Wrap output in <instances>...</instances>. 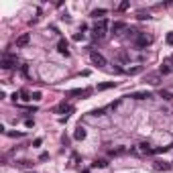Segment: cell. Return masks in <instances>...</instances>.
<instances>
[{"label":"cell","instance_id":"1","mask_svg":"<svg viewBox=\"0 0 173 173\" xmlns=\"http://www.w3.org/2000/svg\"><path fill=\"white\" fill-rule=\"evenodd\" d=\"M90 59H92V63L98 65V67H106L108 65L106 57H104L102 53H98V51H94V49H90Z\"/></svg>","mask_w":173,"mask_h":173},{"label":"cell","instance_id":"8","mask_svg":"<svg viewBox=\"0 0 173 173\" xmlns=\"http://www.w3.org/2000/svg\"><path fill=\"white\" fill-rule=\"evenodd\" d=\"M153 167H155L157 171H169V169H171V163H167V161H155Z\"/></svg>","mask_w":173,"mask_h":173},{"label":"cell","instance_id":"9","mask_svg":"<svg viewBox=\"0 0 173 173\" xmlns=\"http://www.w3.org/2000/svg\"><path fill=\"white\" fill-rule=\"evenodd\" d=\"M29 41H31V35H29V33L20 35V37L16 39V47H27V45H29Z\"/></svg>","mask_w":173,"mask_h":173},{"label":"cell","instance_id":"14","mask_svg":"<svg viewBox=\"0 0 173 173\" xmlns=\"http://www.w3.org/2000/svg\"><path fill=\"white\" fill-rule=\"evenodd\" d=\"M55 112H73V108L69 106L67 102H61V104H59L57 108H55Z\"/></svg>","mask_w":173,"mask_h":173},{"label":"cell","instance_id":"13","mask_svg":"<svg viewBox=\"0 0 173 173\" xmlns=\"http://www.w3.org/2000/svg\"><path fill=\"white\" fill-rule=\"evenodd\" d=\"M159 73H161V75H169V73H173V65L165 61V63L161 65V69H159Z\"/></svg>","mask_w":173,"mask_h":173},{"label":"cell","instance_id":"10","mask_svg":"<svg viewBox=\"0 0 173 173\" xmlns=\"http://www.w3.org/2000/svg\"><path fill=\"white\" fill-rule=\"evenodd\" d=\"M57 51L61 55H69V49H67V41L65 39H59V43H57Z\"/></svg>","mask_w":173,"mask_h":173},{"label":"cell","instance_id":"3","mask_svg":"<svg viewBox=\"0 0 173 173\" xmlns=\"http://www.w3.org/2000/svg\"><path fill=\"white\" fill-rule=\"evenodd\" d=\"M137 47H149L153 43V35H147V33H138V37L135 39Z\"/></svg>","mask_w":173,"mask_h":173},{"label":"cell","instance_id":"15","mask_svg":"<svg viewBox=\"0 0 173 173\" xmlns=\"http://www.w3.org/2000/svg\"><path fill=\"white\" fill-rule=\"evenodd\" d=\"M116 86V81H104V84L98 86V92H104V90H110V88H114Z\"/></svg>","mask_w":173,"mask_h":173},{"label":"cell","instance_id":"23","mask_svg":"<svg viewBox=\"0 0 173 173\" xmlns=\"http://www.w3.org/2000/svg\"><path fill=\"white\" fill-rule=\"evenodd\" d=\"M43 145V138H35L33 141V147H41Z\"/></svg>","mask_w":173,"mask_h":173},{"label":"cell","instance_id":"18","mask_svg":"<svg viewBox=\"0 0 173 173\" xmlns=\"http://www.w3.org/2000/svg\"><path fill=\"white\" fill-rule=\"evenodd\" d=\"M159 96L165 98V100H173V94L169 92V90H161V92H159Z\"/></svg>","mask_w":173,"mask_h":173},{"label":"cell","instance_id":"22","mask_svg":"<svg viewBox=\"0 0 173 173\" xmlns=\"http://www.w3.org/2000/svg\"><path fill=\"white\" fill-rule=\"evenodd\" d=\"M81 39H84V33H75L73 35V41H81Z\"/></svg>","mask_w":173,"mask_h":173},{"label":"cell","instance_id":"29","mask_svg":"<svg viewBox=\"0 0 173 173\" xmlns=\"http://www.w3.org/2000/svg\"><path fill=\"white\" fill-rule=\"evenodd\" d=\"M39 159H41V161H45V159H49V153H41V157H39Z\"/></svg>","mask_w":173,"mask_h":173},{"label":"cell","instance_id":"26","mask_svg":"<svg viewBox=\"0 0 173 173\" xmlns=\"http://www.w3.org/2000/svg\"><path fill=\"white\" fill-rule=\"evenodd\" d=\"M10 137H23V132H14V131H6Z\"/></svg>","mask_w":173,"mask_h":173},{"label":"cell","instance_id":"11","mask_svg":"<svg viewBox=\"0 0 173 173\" xmlns=\"http://www.w3.org/2000/svg\"><path fill=\"white\" fill-rule=\"evenodd\" d=\"M73 138H75V141H84V138H86V128L84 126H77L75 132H73Z\"/></svg>","mask_w":173,"mask_h":173},{"label":"cell","instance_id":"31","mask_svg":"<svg viewBox=\"0 0 173 173\" xmlns=\"http://www.w3.org/2000/svg\"><path fill=\"white\" fill-rule=\"evenodd\" d=\"M31 173H33V171H31Z\"/></svg>","mask_w":173,"mask_h":173},{"label":"cell","instance_id":"7","mask_svg":"<svg viewBox=\"0 0 173 173\" xmlns=\"http://www.w3.org/2000/svg\"><path fill=\"white\" fill-rule=\"evenodd\" d=\"M145 81H149V84L157 86L159 81H161V73H147V75H145Z\"/></svg>","mask_w":173,"mask_h":173},{"label":"cell","instance_id":"28","mask_svg":"<svg viewBox=\"0 0 173 173\" xmlns=\"http://www.w3.org/2000/svg\"><path fill=\"white\" fill-rule=\"evenodd\" d=\"M33 100H41V92H35L33 94Z\"/></svg>","mask_w":173,"mask_h":173},{"label":"cell","instance_id":"19","mask_svg":"<svg viewBox=\"0 0 173 173\" xmlns=\"http://www.w3.org/2000/svg\"><path fill=\"white\" fill-rule=\"evenodd\" d=\"M106 165H108L106 159H96V161H94V167H100V169H102V167H106Z\"/></svg>","mask_w":173,"mask_h":173},{"label":"cell","instance_id":"27","mask_svg":"<svg viewBox=\"0 0 173 173\" xmlns=\"http://www.w3.org/2000/svg\"><path fill=\"white\" fill-rule=\"evenodd\" d=\"M20 71H23V73H25V75H29V67H27V65H25V63H23V65H20Z\"/></svg>","mask_w":173,"mask_h":173},{"label":"cell","instance_id":"24","mask_svg":"<svg viewBox=\"0 0 173 173\" xmlns=\"http://www.w3.org/2000/svg\"><path fill=\"white\" fill-rule=\"evenodd\" d=\"M165 41H167V45H173V33L167 35V39H165Z\"/></svg>","mask_w":173,"mask_h":173},{"label":"cell","instance_id":"6","mask_svg":"<svg viewBox=\"0 0 173 173\" xmlns=\"http://www.w3.org/2000/svg\"><path fill=\"white\" fill-rule=\"evenodd\" d=\"M112 33H114V35H120V33H122V31H128V29H126V23H122V20H116V23H112Z\"/></svg>","mask_w":173,"mask_h":173},{"label":"cell","instance_id":"20","mask_svg":"<svg viewBox=\"0 0 173 173\" xmlns=\"http://www.w3.org/2000/svg\"><path fill=\"white\" fill-rule=\"evenodd\" d=\"M128 6H131V4H128V2H120V4H118V10H126Z\"/></svg>","mask_w":173,"mask_h":173},{"label":"cell","instance_id":"4","mask_svg":"<svg viewBox=\"0 0 173 173\" xmlns=\"http://www.w3.org/2000/svg\"><path fill=\"white\" fill-rule=\"evenodd\" d=\"M0 65H2V69H10V67H14L16 65V57L14 55H4L2 57V63H0Z\"/></svg>","mask_w":173,"mask_h":173},{"label":"cell","instance_id":"30","mask_svg":"<svg viewBox=\"0 0 173 173\" xmlns=\"http://www.w3.org/2000/svg\"><path fill=\"white\" fill-rule=\"evenodd\" d=\"M84 173H90V171H84Z\"/></svg>","mask_w":173,"mask_h":173},{"label":"cell","instance_id":"25","mask_svg":"<svg viewBox=\"0 0 173 173\" xmlns=\"http://www.w3.org/2000/svg\"><path fill=\"white\" fill-rule=\"evenodd\" d=\"M141 71V67H132V69H128V73H131V75H135V73H138Z\"/></svg>","mask_w":173,"mask_h":173},{"label":"cell","instance_id":"5","mask_svg":"<svg viewBox=\"0 0 173 173\" xmlns=\"http://www.w3.org/2000/svg\"><path fill=\"white\" fill-rule=\"evenodd\" d=\"M138 153H142V155H153L155 149H153V147H151L147 141H141V142H138Z\"/></svg>","mask_w":173,"mask_h":173},{"label":"cell","instance_id":"2","mask_svg":"<svg viewBox=\"0 0 173 173\" xmlns=\"http://www.w3.org/2000/svg\"><path fill=\"white\" fill-rule=\"evenodd\" d=\"M106 31H108V23L106 20H100V23L94 25V37L96 39H104L106 37Z\"/></svg>","mask_w":173,"mask_h":173},{"label":"cell","instance_id":"17","mask_svg":"<svg viewBox=\"0 0 173 173\" xmlns=\"http://www.w3.org/2000/svg\"><path fill=\"white\" fill-rule=\"evenodd\" d=\"M137 19L138 20H147V19H151V14H149V12H145V10H138L137 12Z\"/></svg>","mask_w":173,"mask_h":173},{"label":"cell","instance_id":"12","mask_svg":"<svg viewBox=\"0 0 173 173\" xmlns=\"http://www.w3.org/2000/svg\"><path fill=\"white\" fill-rule=\"evenodd\" d=\"M131 98H135V100H147V98H151V92H132Z\"/></svg>","mask_w":173,"mask_h":173},{"label":"cell","instance_id":"16","mask_svg":"<svg viewBox=\"0 0 173 173\" xmlns=\"http://www.w3.org/2000/svg\"><path fill=\"white\" fill-rule=\"evenodd\" d=\"M106 12H108L106 8H96V10L92 12V16H94V19H102V16L106 14ZM102 20H104V19H102Z\"/></svg>","mask_w":173,"mask_h":173},{"label":"cell","instance_id":"21","mask_svg":"<svg viewBox=\"0 0 173 173\" xmlns=\"http://www.w3.org/2000/svg\"><path fill=\"white\" fill-rule=\"evenodd\" d=\"M25 126H29V128L35 126V120H33V118H27V120H25Z\"/></svg>","mask_w":173,"mask_h":173}]
</instances>
